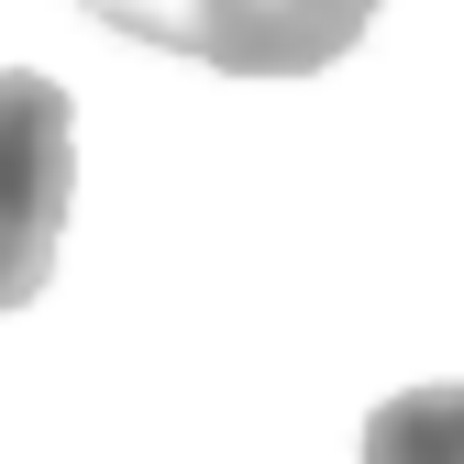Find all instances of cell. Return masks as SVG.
I'll use <instances>...</instances> for the list:
<instances>
[{
	"label": "cell",
	"instance_id": "6da1fadb",
	"mask_svg": "<svg viewBox=\"0 0 464 464\" xmlns=\"http://www.w3.org/2000/svg\"><path fill=\"white\" fill-rule=\"evenodd\" d=\"M111 34L199 55L221 78H310L332 55H354L376 0H89Z\"/></svg>",
	"mask_w": 464,
	"mask_h": 464
},
{
	"label": "cell",
	"instance_id": "7a4b0ae2",
	"mask_svg": "<svg viewBox=\"0 0 464 464\" xmlns=\"http://www.w3.org/2000/svg\"><path fill=\"white\" fill-rule=\"evenodd\" d=\"M67 188H78L67 89L34 78V67H0V310L44 299L55 232H67Z\"/></svg>",
	"mask_w": 464,
	"mask_h": 464
},
{
	"label": "cell",
	"instance_id": "3957f363",
	"mask_svg": "<svg viewBox=\"0 0 464 464\" xmlns=\"http://www.w3.org/2000/svg\"><path fill=\"white\" fill-rule=\"evenodd\" d=\"M365 464H464V376L442 387H398L365 420Z\"/></svg>",
	"mask_w": 464,
	"mask_h": 464
}]
</instances>
